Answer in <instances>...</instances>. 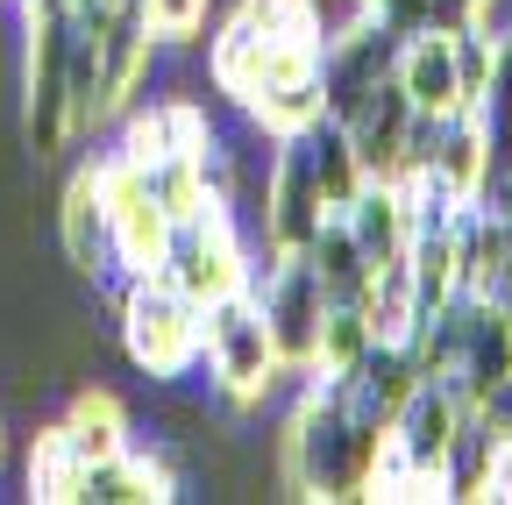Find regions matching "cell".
<instances>
[{"instance_id": "cell-1", "label": "cell", "mask_w": 512, "mask_h": 505, "mask_svg": "<svg viewBox=\"0 0 512 505\" xmlns=\"http://www.w3.org/2000/svg\"><path fill=\"white\" fill-rule=\"evenodd\" d=\"M377 449H384V427L356 420L328 377H313V392L285 427V484L306 498H356L370 484Z\"/></svg>"}, {"instance_id": "cell-2", "label": "cell", "mask_w": 512, "mask_h": 505, "mask_svg": "<svg viewBox=\"0 0 512 505\" xmlns=\"http://www.w3.org/2000/svg\"><path fill=\"white\" fill-rule=\"evenodd\" d=\"M121 342L157 385H178L200 363V299H185L164 271L121 285Z\"/></svg>"}, {"instance_id": "cell-3", "label": "cell", "mask_w": 512, "mask_h": 505, "mask_svg": "<svg viewBox=\"0 0 512 505\" xmlns=\"http://www.w3.org/2000/svg\"><path fill=\"white\" fill-rule=\"evenodd\" d=\"M200 356H207V370H214V385H221L228 399H242V406L271 399L278 377H285V363H278V349H271V328H264V306H256L242 285L200 306Z\"/></svg>"}, {"instance_id": "cell-4", "label": "cell", "mask_w": 512, "mask_h": 505, "mask_svg": "<svg viewBox=\"0 0 512 505\" xmlns=\"http://www.w3.org/2000/svg\"><path fill=\"white\" fill-rule=\"evenodd\" d=\"M185 299H221L242 285L249 271V242L235 235V207H200L192 221H171V242H164V264H157Z\"/></svg>"}, {"instance_id": "cell-5", "label": "cell", "mask_w": 512, "mask_h": 505, "mask_svg": "<svg viewBox=\"0 0 512 505\" xmlns=\"http://www.w3.org/2000/svg\"><path fill=\"white\" fill-rule=\"evenodd\" d=\"M100 200H107V228H114V264H121L128 278L157 271V264H164V242H171V214L157 207L143 164L114 157V164L100 171Z\"/></svg>"}, {"instance_id": "cell-6", "label": "cell", "mask_w": 512, "mask_h": 505, "mask_svg": "<svg viewBox=\"0 0 512 505\" xmlns=\"http://www.w3.org/2000/svg\"><path fill=\"white\" fill-rule=\"evenodd\" d=\"M342 129H349V143H356V157H363V171L370 178H399L406 164H413V100L399 93V79H377L349 114H335Z\"/></svg>"}, {"instance_id": "cell-7", "label": "cell", "mask_w": 512, "mask_h": 505, "mask_svg": "<svg viewBox=\"0 0 512 505\" xmlns=\"http://www.w3.org/2000/svg\"><path fill=\"white\" fill-rule=\"evenodd\" d=\"M392 79H399V93L413 100V114H463V107H470L463 72H456V36H448V29H413V36H399Z\"/></svg>"}, {"instance_id": "cell-8", "label": "cell", "mask_w": 512, "mask_h": 505, "mask_svg": "<svg viewBox=\"0 0 512 505\" xmlns=\"http://www.w3.org/2000/svg\"><path fill=\"white\" fill-rule=\"evenodd\" d=\"M57 235H64V264L79 278L107 285L121 264H114V228H107V200H100V171H79L72 193H64V214H57Z\"/></svg>"}, {"instance_id": "cell-9", "label": "cell", "mask_w": 512, "mask_h": 505, "mask_svg": "<svg viewBox=\"0 0 512 505\" xmlns=\"http://www.w3.org/2000/svg\"><path fill=\"white\" fill-rule=\"evenodd\" d=\"M342 221H349V235H356V249H363V264H370V271L399 264V257H406V242H413L392 178H363V185H356V200L342 207Z\"/></svg>"}, {"instance_id": "cell-10", "label": "cell", "mask_w": 512, "mask_h": 505, "mask_svg": "<svg viewBox=\"0 0 512 505\" xmlns=\"http://www.w3.org/2000/svg\"><path fill=\"white\" fill-rule=\"evenodd\" d=\"M299 257L313 264L320 299H356V306H363V292H370V264H363V249H356V235H349L342 214H320V228L306 235Z\"/></svg>"}, {"instance_id": "cell-11", "label": "cell", "mask_w": 512, "mask_h": 505, "mask_svg": "<svg viewBox=\"0 0 512 505\" xmlns=\"http://www.w3.org/2000/svg\"><path fill=\"white\" fill-rule=\"evenodd\" d=\"M57 434L72 441V456H79V463H107V456L128 449V420H121V406H114L107 392H79L72 413L57 420Z\"/></svg>"}, {"instance_id": "cell-12", "label": "cell", "mask_w": 512, "mask_h": 505, "mask_svg": "<svg viewBox=\"0 0 512 505\" xmlns=\"http://www.w3.org/2000/svg\"><path fill=\"white\" fill-rule=\"evenodd\" d=\"M79 477H86V463L72 456V441H64L57 427L50 434H36V456H29V491L36 498H79Z\"/></svg>"}, {"instance_id": "cell-13", "label": "cell", "mask_w": 512, "mask_h": 505, "mask_svg": "<svg viewBox=\"0 0 512 505\" xmlns=\"http://www.w3.org/2000/svg\"><path fill=\"white\" fill-rule=\"evenodd\" d=\"M143 15H150L157 43H185L192 29L207 22V0H143Z\"/></svg>"}, {"instance_id": "cell-14", "label": "cell", "mask_w": 512, "mask_h": 505, "mask_svg": "<svg viewBox=\"0 0 512 505\" xmlns=\"http://www.w3.org/2000/svg\"><path fill=\"white\" fill-rule=\"evenodd\" d=\"M484 8H491V0H434V22H441V29H456V22H477Z\"/></svg>"}, {"instance_id": "cell-15", "label": "cell", "mask_w": 512, "mask_h": 505, "mask_svg": "<svg viewBox=\"0 0 512 505\" xmlns=\"http://www.w3.org/2000/svg\"><path fill=\"white\" fill-rule=\"evenodd\" d=\"M498 313L512 321V264H505V278H498Z\"/></svg>"}, {"instance_id": "cell-16", "label": "cell", "mask_w": 512, "mask_h": 505, "mask_svg": "<svg viewBox=\"0 0 512 505\" xmlns=\"http://www.w3.org/2000/svg\"><path fill=\"white\" fill-rule=\"evenodd\" d=\"M29 15H64V0H22Z\"/></svg>"}]
</instances>
